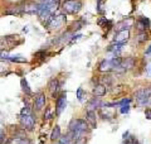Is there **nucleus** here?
<instances>
[{
  "mask_svg": "<svg viewBox=\"0 0 151 144\" xmlns=\"http://www.w3.org/2000/svg\"><path fill=\"white\" fill-rule=\"evenodd\" d=\"M59 8V0H43L39 3V12L38 15L39 19L44 23V25L50 20V18L54 15V13Z\"/></svg>",
  "mask_w": 151,
  "mask_h": 144,
  "instance_id": "f257e3e1",
  "label": "nucleus"
},
{
  "mask_svg": "<svg viewBox=\"0 0 151 144\" xmlns=\"http://www.w3.org/2000/svg\"><path fill=\"white\" fill-rule=\"evenodd\" d=\"M62 8L64 13L67 14H76L81 10L82 8V3L78 0H64L62 3Z\"/></svg>",
  "mask_w": 151,
  "mask_h": 144,
  "instance_id": "f03ea898",
  "label": "nucleus"
},
{
  "mask_svg": "<svg viewBox=\"0 0 151 144\" xmlns=\"http://www.w3.org/2000/svg\"><path fill=\"white\" fill-rule=\"evenodd\" d=\"M64 23H65V14L57 13V14H54V15L50 18V20L45 25H48L49 29L54 31V29H59V28L62 27Z\"/></svg>",
  "mask_w": 151,
  "mask_h": 144,
  "instance_id": "7ed1b4c3",
  "label": "nucleus"
},
{
  "mask_svg": "<svg viewBox=\"0 0 151 144\" xmlns=\"http://www.w3.org/2000/svg\"><path fill=\"white\" fill-rule=\"evenodd\" d=\"M74 130H78V132H83V133H87L88 132V123L83 119H74L69 123V132H74Z\"/></svg>",
  "mask_w": 151,
  "mask_h": 144,
  "instance_id": "20e7f679",
  "label": "nucleus"
},
{
  "mask_svg": "<svg viewBox=\"0 0 151 144\" xmlns=\"http://www.w3.org/2000/svg\"><path fill=\"white\" fill-rule=\"evenodd\" d=\"M135 97L139 103V106H146V104H149V94L146 89H140L135 92Z\"/></svg>",
  "mask_w": 151,
  "mask_h": 144,
  "instance_id": "39448f33",
  "label": "nucleus"
},
{
  "mask_svg": "<svg viewBox=\"0 0 151 144\" xmlns=\"http://www.w3.org/2000/svg\"><path fill=\"white\" fill-rule=\"evenodd\" d=\"M136 65V60L134 57H126V58H122V62H121V66L117 68L116 71H121V72H126L131 68H134Z\"/></svg>",
  "mask_w": 151,
  "mask_h": 144,
  "instance_id": "423d86ee",
  "label": "nucleus"
},
{
  "mask_svg": "<svg viewBox=\"0 0 151 144\" xmlns=\"http://www.w3.org/2000/svg\"><path fill=\"white\" fill-rule=\"evenodd\" d=\"M65 105H67V96H65V92H62L58 96L57 103H55V114L57 115L62 114L63 110L65 109Z\"/></svg>",
  "mask_w": 151,
  "mask_h": 144,
  "instance_id": "0eeeda50",
  "label": "nucleus"
},
{
  "mask_svg": "<svg viewBox=\"0 0 151 144\" xmlns=\"http://www.w3.org/2000/svg\"><path fill=\"white\" fill-rule=\"evenodd\" d=\"M20 124H22V128L23 129H27V130H32L35 125V120L34 116L32 114L27 115V116H22L20 118Z\"/></svg>",
  "mask_w": 151,
  "mask_h": 144,
  "instance_id": "6e6552de",
  "label": "nucleus"
},
{
  "mask_svg": "<svg viewBox=\"0 0 151 144\" xmlns=\"http://www.w3.org/2000/svg\"><path fill=\"white\" fill-rule=\"evenodd\" d=\"M129 38H130V31L129 29L119 31L115 36V43H117V44H124V43H126L129 41Z\"/></svg>",
  "mask_w": 151,
  "mask_h": 144,
  "instance_id": "1a4fd4ad",
  "label": "nucleus"
},
{
  "mask_svg": "<svg viewBox=\"0 0 151 144\" xmlns=\"http://www.w3.org/2000/svg\"><path fill=\"white\" fill-rule=\"evenodd\" d=\"M98 70L101 72H110L112 70H115V65H113L112 60H103L100 66H98Z\"/></svg>",
  "mask_w": 151,
  "mask_h": 144,
  "instance_id": "9d476101",
  "label": "nucleus"
},
{
  "mask_svg": "<svg viewBox=\"0 0 151 144\" xmlns=\"http://www.w3.org/2000/svg\"><path fill=\"white\" fill-rule=\"evenodd\" d=\"M86 121L88 123V125L92 129H94L97 127V119H96V113L91 111V110H87L86 113Z\"/></svg>",
  "mask_w": 151,
  "mask_h": 144,
  "instance_id": "9b49d317",
  "label": "nucleus"
},
{
  "mask_svg": "<svg viewBox=\"0 0 151 144\" xmlns=\"http://www.w3.org/2000/svg\"><path fill=\"white\" fill-rule=\"evenodd\" d=\"M58 90H59V81L57 79H52L49 81V92H50V95L53 96V97H55Z\"/></svg>",
  "mask_w": 151,
  "mask_h": 144,
  "instance_id": "f8f14e48",
  "label": "nucleus"
},
{
  "mask_svg": "<svg viewBox=\"0 0 151 144\" xmlns=\"http://www.w3.org/2000/svg\"><path fill=\"white\" fill-rule=\"evenodd\" d=\"M100 106H103V103L100 100V97H93L92 100H89L88 103V106H87V110H91V111H94L97 108Z\"/></svg>",
  "mask_w": 151,
  "mask_h": 144,
  "instance_id": "ddd939ff",
  "label": "nucleus"
},
{
  "mask_svg": "<svg viewBox=\"0 0 151 144\" xmlns=\"http://www.w3.org/2000/svg\"><path fill=\"white\" fill-rule=\"evenodd\" d=\"M44 105H45V96L44 94H38V96L35 97V103H34V106L37 110H40V109H43L44 108Z\"/></svg>",
  "mask_w": 151,
  "mask_h": 144,
  "instance_id": "4468645a",
  "label": "nucleus"
},
{
  "mask_svg": "<svg viewBox=\"0 0 151 144\" xmlns=\"http://www.w3.org/2000/svg\"><path fill=\"white\" fill-rule=\"evenodd\" d=\"M93 95L94 97H102L106 95V86L105 85H96L93 89Z\"/></svg>",
  "mask_w": 151,
  "mask_h": 144,
  "instance_id": "2eb2a0df",
  "label": "nucleus"
},
{
  "mask_svg": "<svg viewBox=\"0 0 151 144\" xmlns=\"http://www.w3.org/2000/svg\"><path fill=\"white\" fill-rule=\"evenodd\" d=\"M60 138H62V135H60V128H59L58 125H55V127L53 128V130H52L50 139H52L53 142H55V140H59Z\"/></svg>",
  "mask_w": 151,
  "mask_h": 144,
  "instance_id": "dca6fc26",
  "label": "nucleus"
},
{
  "mask_svg": "<svg viewBox=\"0 0 151 144\" xmlns=\"http://www.w3.org/2000/svg\"><path fill=\"white\" fill-rule=\"evenodd\" d=\"M120 24H121V25L119 27V31H122V29H129L130 31V28L132 27V24H134V19L129 18V19H126L125 22H122Z\"/></svg>",
  "mask_w": 151,
  "mask_h": 144,
  "instance_id": "f3484780",
  "label": "nucleus"
},
{
  "mask_svg": "<svg viewBox=\"0 0 151 144\" xmlns=\"http://www.w3.org/2000/svg\"><path fill=\"white\" fill-rule=\"evenodd\" d=\"M20 85H22V90L25 92V95H28V96H30L33 92H32V89L29 87V85H28V81L25 80V79H22V81H20Z\"/></svg>",
  "mask_w": 151,
  "mask_h": 144,
  "instance_id": "a211bd4d",
  "label": "nucleus"
},
{
  "mask_svg": "<svg viewBox=\"0 0 151 144\" xmlns=\"http://www.w3.org/2000/svg\"><path fill=\"white\" fill-rule=\"evenodd\" d=\"M100 84L101 85H111L112 84V77L111 75H103L100 79Z\"/></svg>",
  "mask_w": 151,
  "mask_h": 144,
  "instance_id": "6ab92c4d",
  "label": "nucleus"
},
{
  "mask_svg": "<svg viewBox=\"0 0 151 144\" xmlns=\"http://www.w3.org/2000/svg\"><path fill=\"white\" fill-rule=\"evenodd\" d=\"M136 38H137L139 43H144V42H146V39H147V33L146 32H139V34Z\"/></svg>",
  "mask_w": 151,
  "mask_h": 144,
  "instance_id": "aec40b11",
  "label": "nucleus"
},
{
  "mask_svg": "<svg viewBox=\"0 0 151 144\" xmlns=\"http://www.w3.org/2000/svg\"><path fill=\"white\" fill-rule=\"evenodd\" d=\"M83 95H84L83 89H82V87H78V90H77V99H78L81 103L84 101V100H83Z\"/></svg>",
  "mask_w": 151,
  "mask_h": 144,
  "instance_id": "412c9836",
  "label": "nucleus"
},
{
  "mask_svg": "<svg viewBox=\"0 0 151 144\" xmlns=\"http://www.w3.org/2000/svg\"><path fill=\"white\" fill-rule=\"evenodd\" d=\"M10 60L12 62H19V63H25L27 60L25 58H23V57H10Z\"/></svg>",
  "mask_w": 151,
  "mask_h": 144,
  "instance_id": "4be33fe9",
  "label": "nucleus"
},
{
  "mask_svg": "<svg viewBox=\"0 0 151 144\" xmlns=\"http://www.w3.org/2000/svg\"><path fill=\"white\" fill-rule=\"evenodd\" d=\"M137 20L142 22V23H144V24H145V25L147 27V28L150 27V19H149V18H146V17H142V15H141V17H139Z\"/></svg>",
  "mask_w": 151,
  "mask_h": 144,
  "instance_id": "5701e85b",
  "label": "nucleus"
},
{
  "mask_svg": "<svg viewBox=\"0 0 151 144\" xmlns=\"http://www.w3.org/2000/svg\"><path fill=\"white\" fill-rule=\"evenodd\" d=\"M29 114H30L29 108L25 106V108H23V109H22V111H20V118H22V116H27V115H29Z\"/></svg>",
  "mask_w": 151,
  "mask_h": 144,
  "instance_id": "b1692460",
  "label": "nucleus"
},
{
  "mask_svg": "<svg viewBox=\"0 0 151 144\" xmlns=\"http://www.w3.org/2000/svg\"><path fill=\"white\" fill-rule=\"evenodd\" d=\"M134 140H135V137L129 135L126 139H124V143H122V144H134Z\"/></svg>",
  "mask_w": 151,
  "mask_h": 144,
  "instance_id": "393cba45",
  "label": "nucleus"
},
{
  "mask_svg": "<svg viewBox=\"0 0 151 144\" xmlns=\"http://www.w3.org/2000/svg\"><path fill=\"white\" fill-rule=\"evenodd\" d=\"M106 23H110V20H107L106 18H100V19H98V20H97V24H98V25H100V27H103Z\"/></svg>",
  "mask_w": 151,
  "mask_h": 144,
  "instance_id": "a878e982",
  "label": "nucleus"
},
{
  "mask_svg": "<svg viewBox=\"0 0 151 144\" xmlns=\"http://www.w3.org/2000/svg\"><path fill=\"white\" fill-rule=\"evenodd\" d=\"M102 7H103V0H97V10L100 12V13H102V12H103Z\"/></svg>",
  "mask_w": 151,
  "mask_h": 144,
  "instance_id": "bb28decb",
  "label": "nucleus"
},
{
  "mask_svg": "<svg viewBox=\"0 0 151 144\" xmlns=\"http://www.w3.org/2000/svg\"><path fill=\"white\" fill-rule=\"evenodd\" d=\"M18 144H33V142H32V140H29V139L23 138V139H20V140L18 142Z\"/></svg>",
  "mask_w": 151,
  "mask_h": 144,
  "instance_id": "cd10ccee",
  "label": "nucleus"
},
{
  "mask_svg": "<svg viewBox=\"0 0 151 144\" xmlns=\"http://www.w3.org/2000/svg\"><path fill=\"white\" fill-rule=\"evenodd\" d=\"M0 142H1V144H6L5 143V134H4L3 129H1V132H0Z\"/></svg>",
  "mask_w": 151,
  "mask_h": 144,
  "instance_id": "c85d7f7f",
  "label": "nucleus"
},
{
  "mask_svg": "<svg viewBox=\"0 0 151 144\" xmlns=\"http://www.w3.org/2000/svg\"><path fill=\"white\" fill-rule=\"evenodd\" d=\"M50 118H52V111H50V109L48 108V109H47V113L44 114V119L48 120V119H50Z\"/></svg>",
  "mask_w": 151,
  "mask_h": 144,
  "instance_id": "c756f323",
  "label": "nucleus"
},
{
  "mask_svg": "<svg viewBox=\"0 0 151 144\" xmlns=\"http://www.w3.org/2000/svg\"><path fill=\"white\" fill-rule=\"evenodd\" d=\"M145 116L146 119L151 120V109H145Z\"/></svg>",
  "mask_w": 151,
  "mask_h": 144,
  "instance_id": "7c9ffc66",
  "label": "nucleus"
},
{
  "mask_svg": "<svg viewBox=\"0 0 151 144\" xmlns=\"http://www.w3.org/2000/svg\"><path fill=\"white\" fill-rule=\"evenodd\" d=\"M129 110H130V105H126V106H122L121 108V113L122 114H126V113H129Z\"/></svg>",
  "mask_w": 151,
  "mask_h": 144,
  "instance_id": "2f4dec72",
  "label": "nucleus"
},
{
  "mask_svg": "<svg viewBox=\"0 0 151 144\" xmlns=\"http://www.w3.org/2000/svg\"><path fill=\"white\" fill-rule=\"evenodd\" d=\"M146 75L147 76H151V63L146 67Z\"/></svg>",
  "mask_w": 151,
  "mask_h": 144,
  "instance_id": "473e14b6",
  "label": "nucleus"
},
{
  "mask_svg": "<svg viewBox=\"0 0 151 144\" xmlns=\"http://www.w3.org/2000/svg\"><path fill=\"white\" fill-rule=\"evenodd\" d=\"M145 55H146V56H151V44L149 46V48H147V49H146Z\"/></svg>",
  "mask_w": 151,
  "mask_h": 144,
  "instance_id": "72a5a7b5",
  "label": "nucleus"
},
{
  "mask_svg": "<svg viewBox=\"0 0 151 144\" xmlns=\"http://www.w3.org/2000/svg\"><path fill=\"white\" fill-rule=\"evenodd\" d=\"M146 91H147L149 96H151V86H150V87H147V89H146Z\"/></svg>",
  "mask_w": 151,
  "mask_h": 144,
  "instance_id": "f704fd0d",
  "label": "nucleus"
},
{
  "mask_svg": "<svg viewBox=\"0 0 151 144\" xmlns=\"http://www.w3.org/2000/svg\"><path fill=\"white\" fill-rule=\"evenodd\" d=\"M134 144H140V143H139V140H137L136 138H135V140H134Z\"/></svg>",
  "mask_w": 151,
  "mask_h": 144,
  "instance_id": "c9c22d12",
  "label": "nucleus"
},
{
  "mask_svg": "<svg viewBox=\"0 0 151 144\" xmlns=\"http://www.w3.org/2000/svg\"><path fill=\"white\" fill-rule=\"evenodd\" d=\"M57 144H60V143H57Z\"/></svg>",
  "mask_w": 151,
  "mask_h": 144,
  "instance_id": "e433bc0d",
  "label": "nucleus"
}]
</instances>
